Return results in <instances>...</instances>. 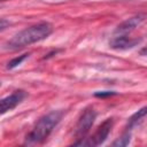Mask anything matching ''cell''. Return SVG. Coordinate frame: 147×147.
<instances>
[{"mask_svg":"<svg viewBox=\"0 0 147 147\" xmlns=\"http://www.w3.org/2000/svg\"><path fill=\"white\" fill-rule=\"evenodd\" d=\"M52 32H53V25L49 22H39L17 32L11 39L7 41L6 47L9 49L23 48L25 46L46 39L47 37L51 36Z\"/></svg>","mask_w":147,"mask_h":147,"instance_id":"obj_1","label":"cell"},{"mask_svg":"<svg viewBox=\"0 0 147 147\" xmlns=\"http://www.w3.org/2000/svg\"><path fill=\"white\" fill-rule=\"evenodd\" d=\"M62 116H63L62 110H52L48 114L40 117L39 121L36 123V125L33 126V129L31 130V132L26 136L25 144L34 145L42 142L54 130V127L59 124Z\"/></svg>","mask_w":147,"mask_h":147,"instance_id":"obj_2","label":"cell"},{"mask_svg":"<svg viewBox=\"0 0 147 147\" xmlns=\"http://www.w3.org/2000/svg\"><path fill=\"white\" fill-rule=\"evenodd\" d=\"M113 125H114L113 118H107L98 126L95 132L87 140L82 139L79 141L74 142V145H76V146H99L106 141V139L108 138V136L113 129Z\"/></svg>","mask_w":147,"mask_h":147,"instance_id":"obj_3","label":"cell"},{"mask_svg":"<svg viewBox=\"0 0 147 147\" xmlns=\"http://www.w3.org/2000/svg\"><path fill=\"white\" fill-rule=\"evenodd\" d=\"M95 117H96V111L94 110V108L88 107L83 110V113L77 122L76 130H75V136L78 140L85 139V136L92 127V125L95 121Z\"/></svg>","mask_w":147,"mask_h":147,"instance_id":"obj_4","label":"cell"},{"mask_svg":"<svg viewBox=\"0 0 147 147\" xmlns=\"http://www.w3.org/2000/svg\"><path fill=\"white\" fill-rule=\"evenodd\" d=\"M26 96L25 91L23 90H17L14 91L10 95H7L6 98L0 100V115H3L14 108H16Z\"/></svg>","mask_w":147,"mask_h":147,"instance_id":"obj_5","label":"cell"},{"mask_svg":"<svg viewBox=\"0 0 147 147\" xmlns=\"http://www.w3.org/2000/svg\"><path fill=\"white\" fill-rule=\"evenodd\" d=\"M141 41V38H130V37H126L124 34H119L115 38H113L109 42L110 47L114 48V49H129V48H132L134 46H137L139 42Z\"/></svg>","mask_w":147,"mask_h":147,"instance_id":"obj_6","label":"cell"},{"mask_svg":"<svg viewBox=\"0 0 147 147\" xmlns=\"http://www.w3.org/2000/svg\"><path fill=\"white\" fill-rule=\"evenodd\" d=\"M145 17L146 15L145 14H138L133 17H130L127 18L126 21H124L123 23H121L117 29H116V33H119V34H124V33H127L130 31H132L133 29H136L138 25H140L144 21H145Z\"/></svg>","mask_w":147,"mask_h":147,"instance_id":"obj_7","label":"cell"},{"mask_svg":"<svg viewBox=\"0 0 147 147\" xmlns=\"http://www.w3.org/2000/svg\"><path fill=\"white\" fill-rule=\"evenodd\" d=\"M146 107H142L140 110H138L137 113H134L130 118H129V121H127V125H126V130H131L132 127H134L136 125H138L141 121H142V118L146 116Z\"/></svg>","mask_w":147,"mask_h":147,"instance_id":"obj_8","label":"cell"},{"mask_svg":"<svg viewBox=\"0 0 147 147\" xmlns=\"http://www.w3.org/2000/svg\"><path fill=\"white\" fill-rule=\"evenodd\" d=\"M130 140H131V133L129 132V130H126V132H124L119 138H117L113 142V146L114 147H123V146L129 145Z\"/></svg>","mask_w":147,"mask_h":147,"instance_id":"obj_9","label":"cell"},{"mask_svg":"<svg viewBox=\"0 0 147 147\" xmlns=\"http://www.w3.org/2000/svg\"><path fill=\"white\" fill-rule=\"evenodd\" d=\"M29 55H30L29 53H25V54H22V55H18V56L14 57L13 60H10V61L7 63V69H14V68H16V67L20 65L25 59H28Z\"/></svg>","mask_w":147,"mask_h":147,"instance_id":"obj_10","label":"cell"},{"mask_svg":"<svg viewBox=\"0 0 147 147\" xmlns=\"http://www.w3.org/2000/svg\"><path fill=\"white\" fill-rule=\"evenodd\" d=\"M10 24L11 23H10L9 20H7V18H0V31L6 30Z\"/></svg>","mask_w":147,"mask_h":147,"instance_id":"obj_11","label":"cell"},{"mask_svg":"<svg viewBox=\"0 0 147 147\" xmlns=\"http://www.w3.org/2000/svg\"><path fill=\"white\" fill-rule=\"evenodd\" d=\"M115 92H110V91H103V92H96L94 93L95 96L98 98H103V96H109V95H114Z\"/></svg>","mask_w":147,"mask_h":147,"instance_id":"obj_12","label":"cell"},{"mask_svg":"<svg viewBox=\"0 0 147 147\" xmlns=\"http://www.w3.org/2000/svg\"><path fill=\"white\" fill-rule=\"evenodd\" d=\"M0 1H6V0H0Z\"/></svg>","mask_w":147,"mask_h":147,"instance_id":"obj_13","label":"cell"},{"mask_svg":"<svg viewBox=\"0 0 147 147\" xmlns=\"http://www.w3.org/2000/svg\"><path fill=\"white\" fill-rule=\"evenodd\" d=\"M0 85H1V82H0Z\"/></svg>","mask_w":147,"mask_h":147,"instance_id":"obj_14","label":"cell"}]
</instances>
